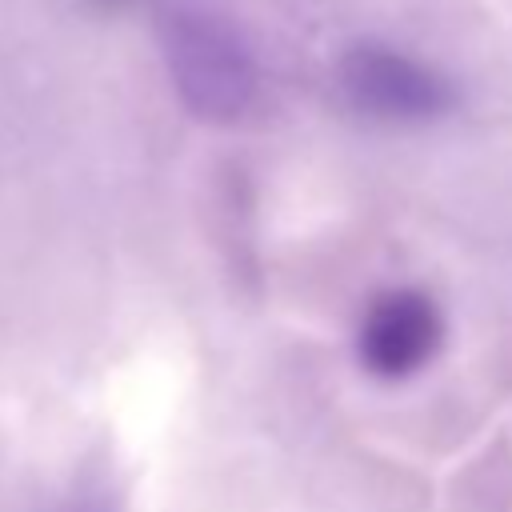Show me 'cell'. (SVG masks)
<instances>
[{
	"mask_svg": "<svg viewBox=\"0 0 512 512\" xmlns=\"http://www.w3.org/2000/svg\"><path fill=\"white\" fill-rule=\"evenodd\" d=\"M160 40L172 84L192 116L232 124L256 104L260 64L232 20L204 8H180L164 20Z\"/></svg>",
	"mask_w": 512,
	"mask_h": 512,
	"instance_id": "1",
	"label": "cell"
},
{
	"mask_svg": "<svg viewBox=\"0 0 512 512\" xmlns=\"http://www.w3.org/2000/svg\"><path fill=\"white\" fill-rule=\"evenodd\" d=\"M340 88L360 116L380 124H428L456 104L440 68L380 40H364L344 52Z\"/></svg>",
	"mask_w": 512,
	"mask_h": 512,
	"instance_id": "2",
	"label": "cell"
},
{
	"mask_svg": "<svg viewBox=\"0 0 512 512\" xmlns=\"http://www.w3.org/2000/svg\"><path fill=\"white\" fill-rule=\"evenodd\" d=\"M444 344V316L440 304L420 288H388L380 292L356 332L360 364L376 380H408Z\"/></svg>",
	"mask_w": 512,
	"mask_h": 512,
	"instance_id": "3",
	"label": "cell"
}]
</instances>
